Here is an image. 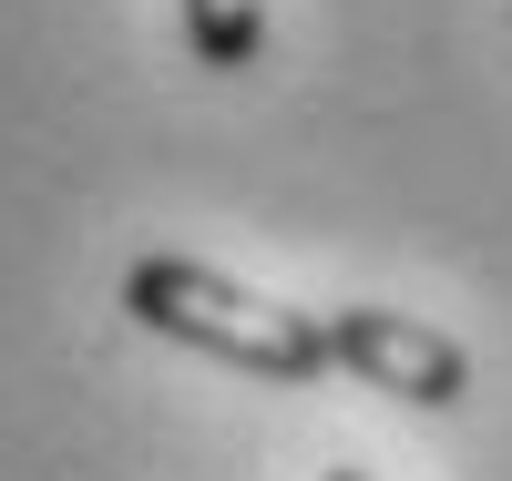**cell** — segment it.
Listing matches in <instances>:
<instances>
[{
  "mask_svg": "<svg viewBox=\"0 0 512 481\" xmlns=\"http://www.w3.org/2000/svg\"><path fill=\"white\" fill-rule=\"evenodd\" d=\"M123 318L175 338V348H205L246 379H277V389H318L328 379V338H318V308H287V297H256L246 277L205 267V256H175V246H144L123 267Z\"/></svg>",
  "mask_w": 512,
  "mask_h": 481,
  "instance_id": "1",
  "label": "cell"
},
{
  "mask_svg": "<svg viewBox=\"0 0 512 481\" xmlns=\"http://www.w3.org/2000/svg\"><path fill=\"white\" fill-rule=\"evenodd\" d=\"M185 52L205 72H246L267 52V0H185Z\"/></svg>",
  "mask_w": 512,
  "mask_h": 481,
  "instance_id": "3",
  "label": "cell"
},
{
  "mask_svg": "<svg viewBox=\"0 0 512 481\" xmlns=\"http://www.w3.org/2000/svg\"><path fill=\"white\" fill-rule=\"evenodd\" d=\"M318 481H369V471H359V461H328V471H318Z\"/></svg>",
  "mask_w": 512,
  "mask_h": 481,
  "instance_id": "4",
  "label": "cell"
},
{
  "mask_svg": "<svg viewBox=\"0 0 512 481\" xmlns=\"http://www.w3.org/2000/svg\"><path fill=\"white\" fill-rule=\"evenodd\" d=\"M318 338H328V369L369 379L379 400H410V410L472 400V348L410 308H318Z\"/></svg>",
  "mask_w": 512,
  "mask_h": 481,
  "instance_id": "2",
  "label": "cell"
}]
</instances>
